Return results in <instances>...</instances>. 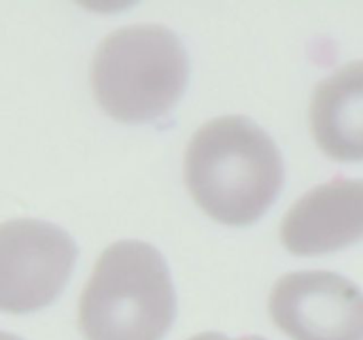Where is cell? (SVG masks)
<instances>
[{
	"label": "cell",
	"mask_w": 363,
	"mask_h": 340,
	"mask_svg": "<svg viewBox=\"0 0 363 340\" xmlns=\"http://www.w3.org/2000/svg\"><path fill=\"white\" fill-rule=\"evenodd\" d=\"M0 340H23V339H19V336H16V334L4 333V331H0Z\"/></svg>",
	"instance_id": "cell-9"
},
{
	"label": "cell",
	"mask_w": 363,
	"mask_h": 340,
	"mask_svg": "<svg viewBox=\"0 0 363 340\" xmlns=\"http://www.w3.org/2000/svg\"><path fill=\"white\" fill-rule=\"evenodd\" d=\"M184 166L199 208L231 227L259 220L284 183L282 153L265 129L244 115H221L197 129Z\"/></svg>",
	"instance_id": "cell-1"
},
{
	"label": "cell",
	"mask_w": 363,
	"mask_h": 340,
	"mask_svg": "<svg viewBox=\"0 0 363 340\" xmlns=\"http://www.w3.org/2000/svg\"><path fill=\"white\" fill-rule=\"evenodd\" d=\"M295 255L337 251L363 238V180H333L305 193L280 223Z\"/></svg>",
	"instance_id": "cell-6"
},
{
	"label": "cell",
	"mask_w": 363,
	"mask_h": 340,
	"mask_svg": "<svg viewBox=\"0 0 363 340\" xmlns=\"http://www.w3.org/2000/svg\"><path fill=\"white\" fill-rule=\"evenodd\" d=\"M189 81V57L170 28L127 25L108 34L91 64L99 106L121 123H150L176 106Z\"/></svg>",
	"instance_id": "cell-3"
},
{
	"label": "cell",
	"mask_w": 363,
	"mask_h": 340,
	"mask_svg": "<svg viewBox=\"0 0 363 340\" xmlns=\"http://www.w3.org/2000/svg\"><path fill=\"white\" fill-rule=\"evenodd\" d=\"M311 129L325 155L363 161V61L346 62L312 93Z\"/></svg>",
	"instance_id": "cell-7"
},
{
	"label": "cell",
	"mask_w": 363,
	"mask_h": 340,
	"mask_svg": "<svg viewBox=\"0 0 363 340\" xmlns=\"http://www.w3.org/2000/svg\"><path fill=\"white\" fill-rule=\"evenodd\" d=\"M269 314L291 340H363V293L337 272L299 271L278 278Z\"/></svg>",
	"instance_id": "cell-5"
},
{
	"label": "cell",
	"mask_w": 363,
	"mask_h": 340,
	"mask_svg": "<svg viewBox=\"0 0 363 340\" xmlns=\"http://www.w3.org/2000/svg\"><path fill=\"white\" fill-rule=\"evenodd\" d=\"M189 340H229V339L220 333H201L197 334V336H191Z\"/></svg>",
	"instance_id": "cell-8"
},
{
	"label": "cell",
	"mask_w": 363,
	"mask_h": 340,
	"mask_svg": "<svg viewBox=\"0 0 363 340\" xmlns=\"http://www.w3.org/2000/svg\"><path fill=\"white\" fill-rule=\"evenodd\" d=\"M78 248L65 229L40 220L0 225V312L50 306L70 280Z\"/></svg>",
	"instance_id": "cell-4"
},
{
	"label": "cell",
	"mask_w": 363,
	"mask_h": 340,
	"mask_svg": "<svg viewBox=\"0 0 363 340\" xmlns=\"http://www.w3.org/2000/svg\"><path fill=\"white\" fill-rule=\"evenodd\" d=\"M176 316L169 266L140 240L108 246L79 297L85 340H163Z\"/></svg>",
	"instance_id": "cell-2"
},
{
	"label": "cell",
	"mask_w": 363,
	"mask_h": 340,
	"mask_svg": "<svg viewBox=\"0 0 363 340\" xmlns=\"http://www.w3.org/2000/svg\"><path fill=\"white\" fill-rule=\"evenodd\" d=\"M240 340H265L263 336H246V339H240Z\"/></svg>",
	"instance_id": "cell-10"
}]
</instances>
